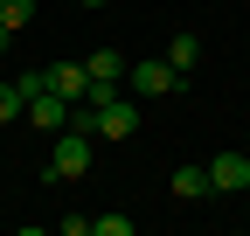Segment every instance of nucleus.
Wrapping results in <instances>:
<instances>
[{"label": "nucleus", "instance_id": "9b49d317", "mask_svg": "<svg viewBox=\"0 0 250 236\" xmlns=\"http://www.w3.org/2000/svg\"><path fill=\"white\" fill-rule=\"evenodd\" d=\"M21 111H28V98H21V83H0V125H14Z\"/></svg>", "mask_w": 250, "mask_h": 236}, {"label": "nucleus", "instance_id": "f03ea898", "mask_svg": "<svg viewBox=\"0 0 250 236\" xmlns=\"http://www.w3.org/2000/svg\"><path fill=\"white\" fill-rule=\"evenodd\" d=\"M125 83H132V98H174V91H188V77L167 63V56H146V63H132V70H125Z\"/></svg>", "mask_w": 250, "mask_h": 236}, {"label": "nucleus", "instance_id": "39448f33", "mask_svg": "<svg viewBox=\"0 0 250 236\" xmlns=\"http://www.w3.org/2000/svg\"><path fill=\"white\" fill-rule=\"evenodd\" d=\"M83 70H90V91H118V83H125V56L118 49H90Z\"/></svg>", "mask_w": 250, "mask_h": 236}, {"label": "nucleus", "instance_id": "6e6552de", "mask_svg": "<svg viewBox=\"0 0 250 236\" xmlns=\"http://www.w3.org/2000/svg\"><path fill=\"white\" fill-rule=\"evenodd\" d=\"M208 160H181L174 167V201H208Z\"/></svg>", "mask_w": 250, "mask_h": 236}, {"label": "nucleus", "instance_id": "9d476101", "mask_svg": "<svg viewBox=\"0 0 250 236\" xmlns=\"http://www.w3.org/2000/svg\"><path fill=\"white\" fill-rule=\"evenodd\" d=\"M35 21V0H0V28H28Z\"/></svg>", "mask_w": 250, "mask_h": 236}, {"label": "nucleus", "instance_id": "7ed1b4c3", "mask_svg": "<svg viewBox=\"0 0 250 236\" xmlns=\"http://www.w3.org/2000/svg\"><path fill=\"white\" fill-rule=\"evenodd\" d=\"M132 132H139V104L125 98V91L111 104H98V139H132Z\"/></svg>", "mask_w": 250, "mask_h": 236}, {"label": "nucleus", "instance_id": "4468645a", "mask_svg": "<svg viewBox=\"0 0 250 236\" xmlns=\"http://www.w3.org/2000/svg\"><path fill=\"white\" fill-rule=\"evenodd\" d=\"M83 7H104V0H83Z\"/></svg>", "mask_w": 250, "mask_h": 236}, {"label": "nucleus", "instance_id": "f257e3e1", "mask_svg": "<svg viewBox=\"0 0 250 236\" xmlns=\"http://www.w3.org/2000/svg\"><path fill=\"white\" fill-rule=\"evenodd\" d=\"M90 132H77V125H62L56 132V153H49V167H42V181H83L90 174Z\"/></svg>", "mask_w": 250, "mask_h": 236}, {"label": "nucleus", "instance_id": "0eeeda50", "mask_svg": "<svg viewBox=\"0 0 250 236\" xmlns=\"http://www.w3.org/2000/svg\"><path fill=\"white\" fill-rule=\"evenodd\" d=\"M49 91L70 98V104H83V98H90V70H83V63H49Z\"/></svg>", "mask_w": 250, "mask_h": 236}, {"label": "nucleus", "instance_id": "423d86ee", "mask_svg": "<svg viewBox=\"0 0 250 236\" xmlns=\"http://www.w3.org/2000/svg\"><path fill=\"white\" fill-rule=\"evenodd\" d=\"M28 125H42V132H62V125H70V98H56V91H35V98H28Z\"/></svg>", "mask_w": 250, "mask_h": 236}, {"label": "nucleus", "instance_id": "ddd939ff", "mask_svg": "<svg viewBox=\"0 0 250 236\" xmlns=\"http://www.w3.org/2000/svg\"><path fill=\"white\" fill-rule=\"evenodd\" d=\"M7 49H14V28H0V56H7Z\"/></svg>", "mask_w": 250, "mask_h": 236}, {"label": "nucleus", "instance_id": "20e7f679", "mask_svg": "<svg viewBox=\"0 0 250 236\" xmlns=\"http://www.w3.org/2000/svg\"><path fill=\"white\" fill-rule=\"evenodd\" d=\"M208 188H215V195H243V188H250V160H243V153H215V160H208Z\"/></svg>", "mask_w": 250, "mask_h": 236}, {"label": "nucleus", "instance_id": "f8f14e48", "mask_svg": "<svg viewBox=\"0 0 250 236\" xmlns=\"http://www.w3.org/2000/svg\"><path fill=\"white\" fill-rule=\"evenodd\" d=\"M90 229L98 236H132V216H90Z\"/></svg>", "mask_w": 250, "mask_h": 236}, {"label": "nucleus", "instance_id": "1a4fd4ad", "mask_svg": "<svg viewBox=\"0 0 250 236\" xmlns=\"http://www.w3.org/2000/svg\"><path fill=\"white\" fill-rule=\"evenodd\" d=\"M160 56H167V63H174L181 77H195V63H202V35H188V28H181V35H174Z\"/></svg>", "mask_w": 250, "mask_h": 236}]
</instances>
